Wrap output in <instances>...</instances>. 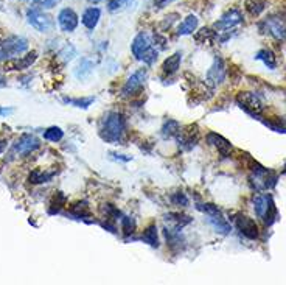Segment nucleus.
Listing matches in <instances>:
<instances>
[{"label":"nucleus","instance_id":"20","mask_svg":"<svg viewBox=\"0 0 286 285\" xmlns=\"http://www.w3.org/2000/svg\"><path fill=\"white\" fill-rule=\"evenodd\" d=\"M264 8H266V0H246L244 2V9L252 16V17H258Z\"/></svg>","mask_w":286,"mask_h":285},{"label":"nucleus","instance_id":"16","mask_svg":"<svg viewBox=\"0 0 286 285\" xmlns=\"http://www.w3.org/2000/svg\"><path fill=\"white\" fill-rule=\"evenodd\" d=\"M36 56H37V53L36 52H32V53H28L27 56L20 58V59L13 58L11 61L5 63V70H22V69H27L28 66H32L35 63Z\"/></svg>","mask_w":286,"mask_h":285},{"label":"nucleus","instance_id":"6","mask_svg":"<svg viewBox=\"0 0 286 285\" xmlns=\"http://www.w3.org/2000/svg\"><path fill=\"white\" fill-rule=\"evenodd\" d=\"M146 69H139L137 72L132 74L128 81L125 83L123 89H121V95L123 97H132V95H136L139 90L142 89L143 83H145V80H146Z\"/></svg>","mask_w":286,"mask_h":285},{"label":"nucleus","instance_id":"15","mask_svg":"<svg viewBox=\"0 0 286 285\" xmlns=\"http://www.w3.org/2000/svg\"><path fill=\"white\" fill-rule=\"evenodd\" d=\"M207 142H209V145H212V147L216 148L222 156H227L229 153L232 151L230 142H229L227 139H224L222 136L216 134V133H209V134H207Z\"/></svg>","mask_w":286,"mask_h":285},{"label":"nucleus","instance_id":"29","mask_svg":"<svg viewBox=\"0 0 286 285\" xmlns=\"http://www.w3.org/2000/svg\"><path fill=\"white\" fill-rule=\"evenodd\" d=\"M53 175L55 173H45L42 170H35L32 171V175H30V182H33V184H42V182H48L52 179Z\"/></svg>","mask_w":286,"mask_h":285},{"label":"nucleus","instance_id":"24","mask_svg":"<svg viewBox=\"0 0 286 285\" xmlns=\"http://www.w3.org/2000/svg\"><path fill=\"white\" fill-rule=\"evenodd\" d=\"M271 198H272L271 195H257V197H253V210H255V213H257L258 218H263L264 212H266V209H268V204H269Z\"/></svg>","mask_w":286,"mask_h":285},{"label":"nucleus","instance_id":"25","mask_svg":"<svg viewBox=\"0 0 286 285\" xmlns=\"http://www.w3.org/2000/svg\"><path fill=\"white\" fill-rule=\"evenodd\" d=\"M142 240L148 243L149 246L157 248L159 246V236H157V226L156 225H149L142 234Z\"/></svg>","mask_w":286,"mask_h":285},{"label":"nucleus","instance_id":"11","mask_svg":"<svg viewBox=\"0 0 286 285\" xmlns=\"http://www.w3.org/2000/svg\"><path fill=\"white\" fill-rule=\"evenodd\" d=\"M224 78H226V66H224L222 58L216 56L207 72V83L212 86H218L222 83Z\"/></svg>","mask_w":286,"mask_h":285},{"label":"nucleus","instance_id":"1","mask_svg":"<svg viewBox=\"0 0 286 285\" xmlns=\"http://www.w3.org/2000/svg\"><path fill=\"white\" fill-rule=\"evenodd\" d=\"M125 129H126L125 117L120 113H109L103 120L100 134L109 144H118L125 134Z\"/></svg>","mask_w":286,"mask_h":285},{"label":"nucleus","instance_id":"39","mask_svg":"<svg viewBox=\"0 0 286 285\" xmlns=\"http://www.w3.org/2000/svg\"><path fill=\"white\" fill-rule=\"evenodd\" d=\"M58 2H59V0H40V5H42L44 8H52V6H55Z\"/></svg>","mask_w":286,"mask_h":285},{"label":"nucleus","instance_id":"35","mask_svg":"<svg viewBox=\"0 0 286 285\" xmlns=\"http://www.w3.org/2000/svg\"><path fill=\"white\" fill-rule=\"evenodd\" d=\"M213 38H214V35H213L212 30H209V28H202L201 32L195 36L196 42H199V44H206V41H207V42H210V41H213Z\"/></svg>","mask_w":286,"mask_h":285},{"label":"nucleus","instance_id":"9","mask_svg":"<svg viewBox=\"0 0 286 285\" xmlns=\"http://www.w3.org/2000/svg\"><path fill=\"white\" fill-rule=\"evenodd\" d=\"M40 147V142L36 136L33 134H24L20 136L16 142H14V151L19 153V155H28V153H33L35 150H37Z\"/></svg>","mask_w":286,"mask_h":285},{"label":"nucleus","instance_id":"40","mask_svg":"<svg viewBox=\"0 0 286 285\" xmlns=\"http://www.w3.org/2000/svg\"><path fill=\"white\" fill-rule=\"evenodd\" d=\"M171 2H175V0H154V5H156L157 8H163V6H167V5L171 3Z\"/></svg>","mask_w":286,"mask_h":285},{"label":"nucleus","instance_id":"42","mask_svg":"<svg viewBox=\"0 0 286 285\" xmlns=\"http://www.w3.org/2000/svg\"><path fill=\"white\" fill-rule=\"evenodd\" d=\"M90 2H95L97 3V2H101V0H90Z\"/></svg>","mask_w":286,"mask_h":285},{"label":"nucleus","instance_id":"36","mask_svg":"<svg viewBox=\"0 0 286 285\" xmlns=\"http://www.w3.org/2000/svg\"><path fill=\"white\" fill-rule=\"evenodd\" d=\"M171 201L175 203L176 206H182V207H185L188 204V198H187L185 193H182V192L175 193V195L171 197Z\"/></svg>","mask_w":286,"mask_h":285},{"label":"nucleus","instance_id":"2","mask_svg":"<svg viewBox=\"0 0 286 285\" xmlns=\"http://www.w3.org/2000/svg\"><path fill=\"white\" fill-rule=\"evenodd\" d=\"M252 164V168H250V184L252 187L257 190V192H261V190H268V189H272L275 186V182H277V176H275V173L268 170L266 167L260 165L258 162L255 161H250Z\"/></svg>","mask_w":286,"mask_h":285},{"label":"nucleus","instance_id":"21","mask_svg":"<svg viewBox=\"0 0 286 285\" xmlns=\"http://www.w3.org/2000/svg\"><path fill=\"white\" fill-rule=\"evenodd\" d=\"M196 28H198V17L191 14V16H188V17L183 19V22L179 25V28H178V35H179V36L191 35Z\"/></svg>","mask_w":286,"mask_h":285},{"label":"nucleus","instance_id":"12","mask_svg":"<svg viewBox=\"0 0 286 285\" xmlns=\"http://www.w3.org/2000/svg\"><path fill=\"white\" fill-rule=\"evenodd\" d=\"M243 22V14L238 11V9H229L227 13H224L222 17L218 20L216 24H214V28L219 30V32H222V30H230L233 27H237Z\"/></svg>","mask_w":286,"mask_h":285},{"label":"nucleus","instance_id":"26","mask_svg":"<svg viewBox=\"0 0 286 285\" xmlns=\"http://www.w3.org/2000/svg\"><path fill=\"white\" fill-rule=\"evenodd\" d=\"M179 131H180V125L176 120H167L162 126V136L165 139L176 137L179 134Z\"/></svg>","mask_w":286,"mask_h":285},{"label":"nucleus","instance_id":"5","mask_svg":"<svg viewBox=\"0 0 286 285\" xmlns=\"http://www.w3.org/2000/svg\"><path fill=\"white\" fill-rule=\"evenodd\" d=\"M27 19L32 27H35L37 32H48V30L53 28V20L48 14L42 13L39 8H30L27 11Z\"/></svg>","mask_w":286,"mask_h":285},{"label":"nucleus","instance_id":"28","mask_svg":"<svg viewBox=\"0 0 286 285\" xmlns=\"http://www.w3.org/2000/svg\"><path fill=\"white\" fill-rule=\"evenodd\" d=\"M261 220L264 221V225H266V226H271L272 223L277 220V206H275V203H274L272 198H271L269 204H268V209H266V212H264V215H263Z\"/></svg>","mask_w":286,"mask_h":285},{"label":"nucleus","instance_id":"23","mask_svg":"<svg viewBox=\"0 0 286 285\" xmlns=\"http://www.w3.org/2000/svg\"><path fill=\"white\" fill-rule=\"evenodd\" d=\"M255 59L261 61V63L266 66L268 69H275L277 67V58H275L274 52L269 48H263L260 50V52L257 53V56H255Z\"/></svg>","mask_w":286,"mask_h":285},{"label":"nucleus","instance_id":"38","mask_svg":"<svg viewBox=\"0 0 286 285\" xmlns=\"http://www.w3.org/2000/svg\"><path fill=\"white\" fill-rule=\"evenodd\" d=\"M75 55H76V50H75L73 47H72L70 44H67V45L64 47L63 52H61V56H63L66 61H70V59L73 58Z\"/></svg>","mask_w":286,"mask_h":285},{"label":"nucleus","instance_id":"19","mask_svg":"<svg viewBox=\"0 0 286 285\" xmlns=\"http://www.w3.org/2000/svg\"><path fill=\"white\" fill-rule=\"evenodd\" d=\"M92 72H94V63L87 58H83L75 69V77L78 80H86L92 75Z\"/></svg>","mask_w":286,"mask_h":285},{"label":"nucleus","instance_id":"22","mask_svg":"<svg viewBox=\"0 0 286 285\" xmlns=\"http://www.w3.org/2000/svg\"><path fill=\"white\" fill-rule=\"evenodd\" d=\"M207 221L213 226V229L219 232V234H229L230 232V225L227 223V220L224 218L222 215H214V217H207Z\"/></svg>","mask_w":286,"mask_h":285},{"label":"nucleus","instance_id":"10","mask_svg":"<svg viewBox=\"0 0 286 285\" xmlns=\"http://www.w3.org/2000/svg\"><path fill=\"white\" fill-rule=\"evenodd\" d=\"M149 48H152L151 36H149L146 32H140V33L134 38V41H132V45H131L132 55H134L137 59L142 61L143 55H145Z\"/></svg>","mask_w":286,"mask_h":285},{"label":"nucleus","instance_id":"18","mask_svg":"<svg viewBox=\"0 0 286 285\" xmlns=\"http://www.w3.org/2000/svg\"><path fill=\"white\" fill-rule=\"evenodd\" d=\"M180 61H182V53H180V52L173 53L171 56H168L165 61H163V64H162V72L165 74V75H173V74H176L178 70H179Z\"/></svg>","mask_w":286,"mask_h":285},{"label":"nucleus","instance_id":"31","mask_svg":"<svg viewBox=\"0 0 286 285\" xmlns=\"http://www.w3.org/2000/svg\"><path fill=\"white\" fill-rule=\"evenodd\" d=\"M70 212L83 218V217H87L89 213H90V207L87 206L86 201H79V203H76V204H73V206L70 207Z\"/></svg>","mask_w":286,"mask_h":285},{"label":"nucleus","instance_id":"14","mask_svg":"<svg viewBox=\"0 0 286 285\" xmlns=\"http://www.w3.org/2000/svg\"><path fill=\"white\" fill-rule=\"evenodd\" d=\"M198 134H199V131H198V126L196 125H190L187 128H180L179 131V134L176 136L178 137V142H179V145L182 147H185L187 150H190L191 147H195L196 145V142H198Z\"/></svg>","mask_w":286,"mask_h":285},{"label":"nucleus","instance_id":"33","mask_svg":"<svg viewBox=\"0 0 286 285\" xmlns=\"http://www.w3.org/2000/svg\"><path fill=\"white\" fill-rule=\"evenodd\" d=\"M131 0H110L107 9L110 13H118V11H123V9L129 5Z\"/></svg>","mask_w":286,"mask_h":285},{"label":"nucleus","instance_id":"30","mask_svg":"<svg viewBox=\"0 0 286 285\" xmlns=\"http://www.w3.org/2000/svg\"><path fill=\"white\" fill-rule=\"evenodd\" d=\"M63 137H64V131L58 126H50L44 133V139H47L50 142H59Z\"/></svg>","mask_w":286,"mask_h":285},{"label":"nucleus","instance_id":"8","mask_svg":"<svg viewBox=\"0 0 286 285\" xmlns=\"http://www.w3.org/2000/svg\"><path fill=\"white\" fill-rule=\"evenodd\" d=\"M260 28L264 33L274 36L275 39H286V25L280 17H268L263 24H260Z\"/></svg>","mask_w":286,"mask_h":285},{"label":"nucleus","instance_id":"41","mask_svg":"<svg viewBox=\"0 0 286 285\" xmlns=\"http://www.w3.org/2000/svg\"><path fill=\"white\" fill-rule=\"evenodd\" d=\"M5 148H6V140H0V153H3Z\"/></svg>","mask_w":286,"mask_h":285},{"label":"nucleus","instance_id":"27","mask_svg":"<svg viewBox=\"0 0 286 285\" xmlns=\"http://www.w3.org/2000/svg\"><path fill=\"white\" fill-rule=\"evenodd\" d=\"M66 203H67V197L64 195L63 192H56L53 198H52V203H50V212L52 213H56L59 212L61 209H63L66 206Z\"/></svg>","mask_w":286,"mask_h":285},{"label":"nucleus","instance_id":"4","mask_svg":"<svg viewBox=\"0 0 286 285\" xmlns=\"http://www.w3.org/2000/svg\"><path fill=\"white\" fill-rule=\"evenodd\" d=\"M27 48H28L27 39L19 36H9L3 42H0V59L14 58L16 55L24 53Z\"/></svg>","mask_w":286,"mask_h":285},{"label":"nucleus","instance_id":"3","mask_svg":"<svg viewBox=\"0 0 286 285\" xmlns=\"http://www.w3.org/2000/svg\"><path fill=\"white\" fill-rule=\"evenodd\" d=\"M237 103L253 117H260L264 111V101L257 92H240L237 95Z\"/></svg>","mask_w":286,"mask_h":285},{"label":"nucleus","instance_id":"37","mask_svg":"<svg viewBox=\"0 0 286 285\" xmlns=\"http://www.w3.org/2000/svg\"><path fill=\"white\" fill-rule=\"evenodd\" d=\"M103 210H105V213H106L107 220H117V218L121 215L120 210H118L117 207H114L112 204H106V206L103 207Z\"/></svg>","mask_w":286,"mask_h":285},{"label":"nucleus","instance_id":"32","mask_svg":"<svg viewBox=\"0 0 286 285\" xmlns=\"http://www.w3.org/2000/svg\"><path fill=\"white\" fill-rule=\"evenodd\" d=\"M121 231L125 236H131L136 232V220L131 217H123L121 218Z\"/></svg>","mask_w":286,"mask_h":285},{"label":"nucleus","instance_id":"7","mask_svg":"<svg viewBox=\"0 0 286 285\" xmlns=\"http://www.w3.org/2000/svg\"><path fill=\"white\" fill-rule=\"evenodd\" d=\"M235 225H237L238 231L243 234V236L249 240H257L260 237V231H258L257 223H255L252 218H249L248 215H243V213L237 215V218H235Z\"/></svg>","mask_w":286,"mask_h":285},{"label":"nucleus","instance_id":"34","mask_svg":"<svg viewBox=\"0 0 286 285\" xmlns=\"http://www.w3.org/2000/svg\"><path fill=\"white\" fill-rule=\"evenodd\" d=\"M66 101H67V103H72L76 108L86 109V108H89L92 103H94V97H89V98H66Z\"/></svg>","mask_w":286,"mask_h":285},{"label":"nucleus","instance_id":"13","mask_svg":"<svg viewBox=\"0 0 286 285\" xmlns=\"http://www.w3.org/2000/svg\"><path fill=\"white\" fill-rule=\"evenodd\" d=\"M58 24L63 32L72 33V32H75L78 27V16L73 9L64 8V9H61V13L58 16Z\"/></svg>","mask_w":286,"mask_h":285},{"label":"nucleus","instance_id":"17","mask_svg":"<svg viewBox=\"0 0 286 285\" xmlns=\"http://www.w3.org/2000/svg\"><path fill=\"white\" fill-rule=\"evenodd\" d=\"M100 17H101V11L100 8L97 6H90L87 8L86 11L83 13V17H81V22L87 30H95V27L100 22Z\"/></svg>","mask_w":286,"mask_h":285}]
</instances>
